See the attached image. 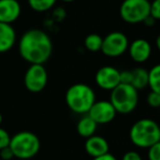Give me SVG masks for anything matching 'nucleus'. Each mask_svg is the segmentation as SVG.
Segmentation results:
<instances>
[{
  "label": "nucleus",
  "instance_id": "bb28decb",
  "mask_svg": "<svg viewBox=\"0 0 160 160\" xmlns=\"http://www.w3.org/2000/svg\"><path fill=\"white\" fill-rule=\"evenodd\" d=\"M92 160H118V158H116L114 155H112V153L107 152L102 156H99V157L93 158Z\"/></svg>",
  "mask_w": 160,
  "mask_h": 160
},
{
  "label": "nucleus",
  "instance_id": "2eb2a0df",
  "mask_svg": "<svg viewBox=\"0 0 160 160\" xmlns=\"http://www.w3.org/2000/svg\"><path fill=\"white\" fill-rule=\"evenodd\" d=\"M97 129H98V124L88 114H83V116L77 123V133L83 138L94 135Z\"/></svg>",
  "mask_w": 160,
  "mask_h": 160
},
{
  "label": "nucleus",
  "instance_id": "393cba45",
  "mask_svg": "<svg viewBox=\"0 0 160 160\" xmlns=\"http://www.w3.org/2000/svg\"><path fill=\"white\" fill-rule=\"evenodd\" d=\"M122 160H142V158L137 151L129 150L123 155Z\"/></svg>",
  "mask_w": 160,
  "mask_h": 160
},
{
  "label": "nucleus",
  "instance_id": "412c9836",
  "mask_svg": "<svg viewBox=\"0 0 160 160\" xmlns=\"http://www.w3.org/2000/svg\"><path fill=\"white\" fill-rule=\"evenodd\" d=\"M147 151L148 160H160V142L150 146Z\"/></svg>",
  "mask_w": 160,
  "mask_h": 160
},
{
  "label": "nucleus",
  "instance_id": "dca6fc26",
  "mask_svg": "<svg viewBox=\"0 0 160 160\" xmlns=\"http://www.w3.org/2000/svg\"><path fill=\"white\" fill-rule=\"evenodd\" d=\"M132 75L133 77H132L131 85L136 90H142L148 87V70L142 67H137L132 70Z\"/></svg>",
  "mask_w": 160,
  "mask_h": 160
},
{
  "label": "nucleus",
  "instance_id": "4468645a",
  "mask_svg": "<svg viewBox=\"0 0 160 160\" xmlns=\"http://www.w3.org/2000/svg\"><path fill=\"white\" fill-rule=\"evenodd\" d=\"M17 42V33L11 24L0 22V54L13 48Z\"/></svg>",
  "mask_w": 160,
  "mask_h": 160
},
{
  "label": "nucleus",
  "instance_id": "20e7f679",
  "mask_svg": "<svg viewBox=\"0 0 160 160\" xmlns=\"http://www.w3.org/2000/svg\"><path fill=\"white\" fill-rule=\"evenodd\" d=\"M14 158L27 160L35 157L41 149V140L32 132L23 131L14 134L9 142Z\"/></svg>",
  "mask_w": 160,
  "mask_h": 160
},
{
  "label": "nucleus",
  "instance_id": "9d476101",
  "mask_svg": "<svg viewBox=\"0 0 160 160\" xmlns=\"http://www.w3.org/2000/svg\"><path fill=\"white\" fill-rule=\"evenodd\" d=\"M94 81L100 89L111 91L120 85V70L112 66H103L98 69Z\"/></svg>",
  "mask_w": 160,
  "mask_h": 160
},
{
  "label": "nucleus",
  "instance_id": "1a4fd4ad",
  "mask_svg": "<svg viewBox=\"0 0 160 160\" xmlns=\"http://www.w3.org/2000/svg\"><path fill=\"white\" fill-rule=\"evenodd\" d=\"M88 115L98 125H104L111 123L116 118V111L112 103L108 100H99L92 104Z\"/></svg>",
  "mask_w": 160,
  "mask_h": 160
},
{
  "label": "nucleus",
  "instance_id": "cd10ccee",
  "mask_svg": "<svg viewBox=\"0 0 160 160\" xmlns=\"http://www.w3.org/2000/svg\"><path fill=\"white\" fill-rule=\"evenodd\" d=\"M2 121H3V118H2V114L0 113V125L2 124Z\"/></svg>",
  "mask_w": 160,
  "mask_h": 160
},
{
  "label": "nucleus",
  "instance_id": "f03ea898",
  "mask_svg": "<svg viewBox=\"0 0 160 160\" xmlns=\"http://www.w3.org/2000/svg\"><path fill=\"white\" fill-rule=\"evenodd\" d=\"M68 109L76 114H87L97 100L94 90L87 83L78 82L70 86L65 94Z\"/></svg>",
  "mask_w": 160,
  "mask_h": 160
},
{
  "label": "nucleus",
  "instance_id": "39448f33",
  "mask_svg": "<svg viewBox=\"0 0 160 160\" xmlns=\"http://www.w3.org/2000/svg\"><path fill=\"white\" fill-rule=\"evenodd\" d=\"M109 101L114 107L116 113L129 114L135 111L138 105V90L132 85L120 83L111 90Z\"/></svg>",
  "mask_w": 160,
  "mask_h": 160
},
{
  "label": "nucleus",
  "instance_id": "6ab92c4d",
  "mask_svg": "<svg viewBox=\"0 0 160 160\" xmlns=\"http://www.w3.org/2000/svg\"><path fill=\"white\" fill-rule=\"evenodd\" d=\"M57 0H28L32 10L36 12H46L55 6Z\"/></svg>",
  "mask_w": 160,
  "mask_h": 160
},
{
  "label": "nucleus",
  "instance_id": "aec40b11",
  "mask_svg": "<svg viewBox=\"0 0 160 160\" xmlns=\"http://www.w3.org/2000/svg\"><path fill=\"white\" fill-rule=\"evenodd\" d=\"M147 104L152 109H158L160 107V92L150 91L147 96Z\"/></svg>",
  "mask_w": 160,
  "mask_h": 160
},
{
  "label": "nucleus",
  "instance_id": "6e6552de",
  "mask_svg": "<svg viewBox=\"0 0 160 160\" xmlns=\"http://www.w3.org/2000/svg\"><path fill=\"white\" fill-rule=\"evenodd\" d=\"M128 44V38L124 33L114 31L102 38V46L100 52L110 58H116L126 53Z\"/></svg>",
  "mask_w": 160,
  "mask_h": 160
},
{
  "label": "nucleus",
  "instance_id": "423d86ee",
  "mask_svg": "<svg viewBox=\"0 0 160 160\" xmlns=\"http://www.w3.org/2000/svg\"><path fill=\"white\" fill-rule=\"evenodd\" d=\"M149 0H124L120 7V17L129 24L142 23L149 17Z\"/></svg>",
  "mask_w": 160,
  "mask_h": 160
},
{
  "label": "nucleus",
  "instance_id": "f257e3e1",
  "mask_svg": "<svg viewBox=\"0 0 160 160\" xmlns=\"http://www.w3.org/2000/svg\"><path fill=\"white\" fill-rule=\"evenodd\" d=\"M19 53L21 57L30 65H44L52 56L53 43L48 34L43 30H28L20 38Z\"/></svg>",
  "mask_w": 160,
  "mask_h": 160
},
{
  "label": "nucleus",
  "instance_id": "4be33fe9",
  "mask_svg": "<svg viewBox=\"0 0 160 160\" xmlns=\"http://www.w3.org/2000/svg\"><path fill=\"white\" fill-rule=\"evenodd\" d=\"M149 16L156 21L160 19V0H153L150 2V9H149Z\"/></svg>",
  "mask_w": 160,
  "mask_h": 160
},
{
  "label": "nucleus",
  "instance_id": "5701e85b",
  "mask_svg": "<svg viewBox=\"0 0 160 160\" xmlns=\"http://www.w3.org/2000/svg\"><path fill=\"white\" fill-rule=\"evenodd\" d=\"M10 139H11L10 134L8 133L5 128L0 127V149H2V148H5V147L9 146Z\"/></svg>",
  "mask_w": 160,
  "mask_h": 160
},
{
  "label": "nucleus",
  "instance_id": "9b49d317",
  "mask_svg": "<svg viewBox=\"0 0 160 160\" xmlns=\"http://www.w3.org/2000/svg\"><path fill=\"white\" fill-rule=\"evenodd\" d=\"M127 52L129 54V57L138 64L147 62L151 55V45L145 38H136L132 43L128 44Z\"/></svg>",
  "mask_w": 160,
  "mask_h": 160
},
{
  "label": "nucleus",
  "instance_id": "ddd939ff",
  "mask_svg": "<svg viewBox=\"0 0 160 160\" xmlns=\"http://www.w3.org/2000/svg\"><path fill=\"white\" fill-rule=\"evenodd\" d=\"M85 150L90 157L96 158L110 151V144L104 137L100 135H92L86 138Z\"/></svg>",
  "mask_w": 160,
  "mask_h": 160
},
{
  "label": "nucleus",
  "instance_id": "a211bd4d",
  "mask_svg": "<svg viewBox=\"0 0 160 160\" xmlns=\"http://www.w3.org/2000/svg\"><path fill=\"white\" fill-rule=\"evenodd\" d=\"M148 87L151 91L160 92V65H155L148 70Z\"/></svg>",
  "mask_w": 160,
  "mask_h": 160
},
{
  "label": "nucleus",
  "instance_id": "f3484780",
  "mask_svg": "<svg viewBox=\"0 0 160 160\" xmlns=\"http://www.w3.org/2000/svg\"><path fill=\"white\" fill-rule=\"evenodd\" d=\"M102 36L96 33H91L89 35H87L85 38V42H83L86 49L91 52V53L100 52L101 46H102Z\"/></svg>",
  "mask_w": 160,
  "mask_h": 160
},
{
  "label": "nucleus",
  "instance_id": "a878e982",
  "mask_svg": "<svg viewBox=\"0 0 160 160\" xmlns=\"http://www.w3.org/2000/svg\"><path fill=\"white\" fill-rule=\"evenodd\" d=\"M0 158L2 160H11L12 158H14L13 152L11 151L10 147H5V148L0 149Z\"/></svg>",
  "mask_w": 160,
  "mask_h": 160
},
{
  "label": "nucleus",
  "instance_id": "b1692460",
  "mask_svg": "<svg viewBox=\"0 0 160 160\" xmlns=\"http://www.w3.org/2000/svg\"><path fill=\"white\" fill-rule=\"evenodd\" d=\"M132 77H133L132 70L120 71V83H127V85H131Z\"/></svg>",
  "mask_w": 160,
  "mask_h": 160
},
{
  "label": "nucleus",
  "instance_id": "f8f14e48",
  "mask_svg": "<svg viewBox=\"0 0 160 160\" xmlns=\"http://www.w3.org/2000/svg\"><path fill=\"white\" fill-rule=\"evenodd\" d=\"M21 14V5L18 0H0V22L12 24Z\"/></svg>",
  "mask_w": 160,
  "mask_h": 160
},
{
  "label": "nucleus",
  "instance_id": "7ed1b4c3",
  "mask_svg": "<svg viewBox=\"0 0 160 160\" xmlns=\"http://www.w3.org/2000/svg\"><path fill=\"white\" fill-rule=\"evenodd\" d=\"M129 139L138 148H149L160 142L159 125L151 118L138 120L129 129Z\"/></svg>",
  "mask_w": 160,
  "mask_h": 160
},
{
  "label": "nucleus",
  "instance_id": "0eeeda50",
  "mask_svg": "<svg viewBox=\"0 0 160 160\" xmlns=\"http://www.w3.org/2000/svg\"><path fill=\"white\" fill-rule=\"evenodd\" d=\"M48 81V73L44 65L31 64L24 73L23 82L28 91L32 93H40L46 88Z\"/></svg>",
  "mask_w": 160,
  "mask_h": 160
},
{
  "label": "nucleus",
  "instance_id": "c85d7f7f",
  "mask_svg": "<svg viewBox=\"0 0 160 160\" xmlns=\"http://www.w3.org/2000/svg\"><path fill=\"white\" fill-rule=\"evenodd\" d=\"M60 1H64V2H72L75 0H60Z\"/></svg>",
  "mask_w": 160,
  "mask_h": 160
}]
</instances>
